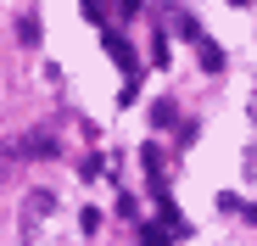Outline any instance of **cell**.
Masks as SVG:
<instances>
[{
    "instance_id": "1",
    "label": "cell",
    "mask_w": 257,
    "mask_h": 246,
    "mask_svg": "<svg viewBox=\"0 0 257 246\" xmlns=\"http://www.w3.org/2000/svg\"><path fill=\"white\" fill-rule=\"evenodd\" d=\"M106 56L123 67V73H135V51H128V39H117V34H106Z\"/></svg>"
},
{
    "instance_id": "2",
    "label": "cell",
    "mask_w": 257,
    "mask_h": 246,
    "mask_svg": "<svg viewBox=\"0 0 257 246\" xmlns=\"http://www.w3.org/2000/svg\"><path fill=\"white\" fill-rule=\"evenodd\" d=\"M17 34H23V45H39V23H34V17H23V28H17Z\"/></svg>"
},
{
    "instance_id": "3",
    "label": "cell",
    "mask_w": 257,
    "mask_h": 246,
    "mask_svg": "<svg viewBox=\"0 0 257 246\" xmlns=\"http://www.w3.org/2000/svg\"><path fill=\"white\" fill-rule=\"evenodd\" d=\"M84 17H90V23H101V17H106V0H84Z\"/></svg>"
}]
</instances>
